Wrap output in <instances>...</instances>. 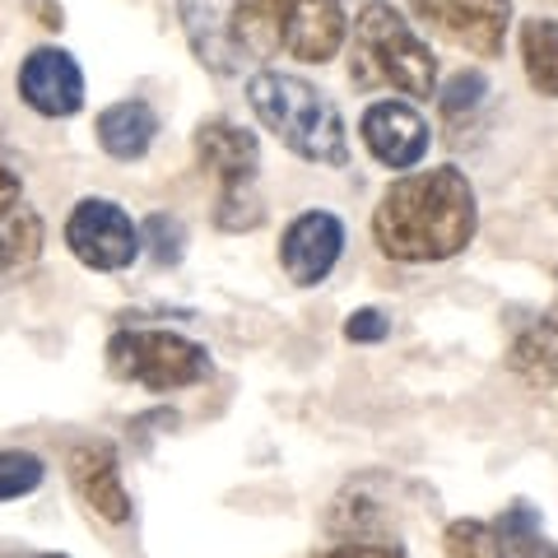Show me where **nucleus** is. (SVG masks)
<instances>
[{
	"label": "nucleus",
	"mask_w": 558,
	"mask_h": 558,
	"mask_svg": "<svg viewBox=\"0 0 558 558\" xmlns=\"http://www.w3.org/2000/svg\"><path fill=\"white\" fill-rule=\"evenodd\" d=\"M0 558H70V554H57V549H5Z\"/></svg>",
	"instance_id": "obj_28"
},
{
	"label": "nucleus",
	"mask_w": 558,
	"mask_h": 558,
	"mask_svg": "<svg viewBox=\"0 0 558 558\" xmlns=\"http://www.w3.org/2000/svg\"><path fill=\"white\" fill-rule=\"evenodd\" d=\"M108 368L121 381H135V387L163 396V391L196 387V381L209 377V349L178 336V330L131 326L108 340Z\"/></svg>",
	"instance_id": "obj_5"
},
{
	"label": "nucleus",
	"mask_w": 558,
	"mask_h": 558,
	"mask_svg": "<svg viewBox=\"0 0 558 558\" xmlns=\"http://www.w3.org/2000/svg\"><path fill=\"white\" fill-rule=\"evenodd\" d=\"M20 98L38 117H75L84 108V70L61 47L28 51L20 65Z\"/></svg>",
	"instance_id": "obj_10"
},
{
	"label": "nucleus",
	"mask_w": 558,
	"mask_h": 558,
	"mask_svg": "<svg viewBox=\"0 0 558 558\" xmlns=\"http://www.w3.org/2000/svg\"><path fill=\"white\" fill-rule=\"evenodd\" d=\"M349 80L359 89H396L410 98H428L438 89V57L396 5L363 0L354 20V47H349Z\"/></svg>",
	"instance_id": "obj_3"
},
{
	"label": "nucleus",
	"mask_w": 558,
	"mask_h": 558,
	"mask_svg": "<svg viewBox=\"0 0 558 558\" xmlns=\"http://www.w3.org/2000/svg\"><path fill=\"white\" fill-rule=\"evenodd\" d=\"M196 159L209 178L219 182L215 201V223L229 233H247L266 219V205L256 196V172H260V145L252 131H242L238 121L215 117L196 126Z\"/></svg>",
	"instance_id": "obj_4"
},
{
	"label": "nucleus",
	"mask_w": 558,
	"mask_h": 558,
	"mask_svg": "<svg viewBox=\"0 0 558 558\" xmlns=\"http://www.w3.org/2000/svg\"><path fill=\"white\" fill-rule=\"evenodd\" d=\"M247 98H252V112L260 117V126L275 131L279 145L293 149L299 159L326 163V168L349 163L344 117L317 84L289 75V70H256L247 80Z\"/></svg>",
	"instance_id": "obj_2"
},
{
	"label": "nucleus",
	"mask_w": 558,
	"mask_h": 558,
	"mask_svg": "<svg viewBox=\"0 0 558 558\" xmlns=\"http://www.w3.org/2000/svg\"><path fill=\"white\" fill-rule=\"evenodd\" d=\"M442 554L447 558H512L508 545L494 521H480V517H457L447 521L442 531Z\"/></svg>",
	"instance_id": "obj_20"
},
{
	"label": "nucleus",
	"mask_w": 558,
	"mask_h": 558,
	"mask_svg": "<svg viewBox=\"0 0 558 558\" xmlns=\"http://www.w3.org/2000/svg\"><path fill=\"white\" fill-rule=\"evenodd\" d=\"M391 336V322L381 317L377 307H359L354 317L344 322V340H354V344H377V340H387Z\"/></svg>",
	"instance_id": "obj_25"
},
{
	"label": "nucleus",
	"mask_w": 558,
	"mask_h": 558,
	"mask_svg": "<svg viewBox=\"0 0 558 558\" xmlns=\"http://www.w3.org/2000/svg\"><path fill=\"white\" fill-rule=\"evenodd\" d=\"M410 5L428 28L475 57H498L508 43L512 0H410Z\"/></svg>",
	"instance_id": "obj_8"
},
{
	"label": "nucleus",
	"mask_w": 558,
	"mask_h": 558,
	"mask_svg": "<svg viewBox=\"0 0 558 558\" xmlns=\"http://www.w3.org/2000/svg\"><path fill=\"white\" fill-rule=\"evenodd\" d=\"M521 65H526L535 94L558 98V20L535 14V20L521 24Z\"/></svg>",
	"instance_id": "obj_18"
},
{
	"label": "nucleus",
	"mask_w": 558,
	"mask_h": 558,
	"mask_svg": "<svg viewBox=\"0 0 558 558\" xmlns=\"http://www.w3.org/2000/svg\"><path fill=\"white\" fill-rule=\"evenodd\" d=\"M229 38L238 51H252V57L284 51V0H233Z\"/></svg>",
	"instance_id": "obj_15"
},
{
	"label": "nucleus",
	"mask_w": 558,
	"mask_h": 558,
	"mask_svg": "<svg viewBox=\"0 0 558 558\" xmlns=\"http://www.w3.org/2000/svg\"><path fill=\"white\" fill-rule=\"evenodd\" d=\"M154 135H159V112H154L145 98H121L98 112V145L121 163L145 159Z\"/></svg>",
	"instance_id": "obj_14"
},
{
	"label": "nucleus",
	"mask_w": 558,
	"mask_h": 558,
	"mask_svg": "<svg viewBox=\"0 0 558 558\" xmlns=\"http://www.w3.org/2000/svg\"><path fill=\"white\" fill-rule=\"evenodd\" d=\"M65 247L89 270H131L140 256V223L108 196H84L65 219Z\"/></svg>",
	"instance_id": "obj_6"
},
{
	"label": "nucleus",
	"mask_w": 558,
	"mask_h": 558,
	"mask_svg": "<svg viewBox=\"0 0 558 558\" xmlns=\"http://www.w3.org/2000/svg\"><path fill=\"white\" fill-rule=\"evenodd\" d=\"M368 480L363 475L354 484H344L336 498H330L326 508V535L336 539V545H387L391 539V502L368 494Z\"/></svg>",
	"instance_id": "obj_13"
},
{
	"label": "nucleus",
	"mask_w": 558,
	"mask_h": 558,
	"mask_svg": "<svg viewBox=\"0 0 558 558\" xmlns=\"http://www.w3.org/2000/svg\"><path fill=\"white\" fill-rule=\"evenodd\" d=\"M182 20H186V33H191V47L201 51V61H205V65H215L219 75H223V70H238V65L229 61V57H238L233 38H229V33H219L215 24H209L215 14H209V10L201 5V0H186V5H182Z\"/></svg>",
	"instance_id": "obj_21"
},
{
	"label": "nucleus",
	"mask_w": 558,
	"mask_h": 558,
	"mask_svg": "<svg viewBox=\"0 0 558 558\" xmlns=\"http://www.w3.org/2000/svg\"><path fill=\"white\" fill-rule=\"evenodd\" d=\"M344 252V223L330 215V209H307L284 229V242H279V266L293 284H322V279L336 270V260Z\"/></svg>",
	"instance_id": "obj_9"
},
{
	"label": "nucleus",
	"mask_w": 558,
	"mask_h": 558,
	"mask_svg": "<svg viewBox=\"0 0 558 558\" xmlns=\"http://www.w3.org/2000/svg\"><path fill=\"white\" fill-rule=\"evenodd\" d=\"M484 89H488V80L480 75V70H461V75L447 84V94H442V112L447 117H461V108L470 112L484 98Z\"/></svg>",
	"instance_id": "obj_24"
},
{
	"label": "nucleus",
	"mask_w": 558,
	"mask_h": 558,
	"mask_svg": "<svg viewBox=\"0 0 558 558\" xmlns=\"http://www.w3.org/2000/svg\"><path fill=\"white\" fill-rule=\"evenodd\" d=\"M307 558H410L405 549L396 545V539H387V545H330V549H317V554H307Z\"/></svg>",
	"instance_id": "obj_26"
},
{
	"label": "nucleus",
	"mask_w": 558,
	"mask_h": 558,
	"mask_svg": "<svg viewBox=\"0 0 558 558\" xmlns=\"http://www.w3.org/2000/svg\"><path fill=\"white\" fill-rule=\"evenodd\" d=\"M149 242V256L159 260V266H178L182 252H186V229L178 215H149L145 229H140V247Z\"/></svg>",
	"instance_id": "obj_23"
},
{
	"label": "nucleus",
	"mask_w": 558,
	"mask_h": 558,
	"mask_svg": "<svg viewBox=\"0 0 558 558\" xmlns=\"http://www.w3.org/2000/svg\"><path fill=\"white\" fill-rule=\"evenodd\" d=\"M43 480H47V461L38 457V451H20V447L0 451V502L38 494Z\"/></svg>",
	"instance_id": "obj_22"
},
{
	"label": "nucleus",
	"mask_w": 558,
	"mask_h": 558,
	"mask_svg": "<svg viewBox=\"0 0 558 558\" xmlns=\"http://www.w3.org/2000/svg\"><path fill=\"white\" fill-rule=\"evenodd\" d=\"M349 38L344 0H284V51L307 65H326Z\"/></svg>",
	"instance_id": "obj_12"
},
{
	"label": "nucleus",
	"mask_w": 558,
	"mask_h": 558,
	"mask_svg": "<svg viewBox=\"0 0 558 558\" xmlns=\"http://www.w3.org/2000/svg\"><path fill=\"white\" fill-rule=\"evenodd\" d=\"M359 135H363V145H368L373 159L387 163V168H418V159L428 154V140H433L428 121L400 98L373 102L359 121Z\"/></svg>",
	"instance_id": "obj_11"
},
{
	"label": "nucleus",
	"mask_w": 558,
	"mask_h": 558,
	"mask_svg": "<svg viewBox=\"0 0 558 558\" xmlns=\"http://www.w3.org/2000/svg\"><path fill=\"white\" fill-rule=\"evenodd\" d=\"M475 229H480L475 186L451 163L391 182L373 215L377 247L391 260H405V266H428V260H447L465 252Z\"/></svg>",
	"instance_id": "obj_1"
},
{
	"label": "nucleus",
	"mask_w": 558,
	"mask_h": 558,
	"mask_svg": "<svg viewBox=\"0 0 558 558\" xmlns=\"http://www.w3.org/2000/svg\"><path fill=\"white\" fill-rule=\"evenodd\" d=\"M65 480L84 508L102 517L108 526H126L135 517V502L126 494V480H121V457L112 442H102V438L75 442L65 451Z\"/></svg>",
	"instance_id": "obj_7"
},
{
	"label": "nucleus",
	"mask_w": 558,
	"mask_h": 558,
	"mask_svg": "<svg viewBox=\"0 0 558 558\" xmlns=\"http://www.w3.org/2000/svg\"><path fill=\"white\" fill-rule=\"evenodd\" d=\"M498 535H502V545H508L512 558H558V545L545 535V526H539V512L531 508V502H512L508 512H502L498 521Z\"/></svg>",
	"instance_id": "obj_19"
},
{
	"label": "nucleus",
	"mask_w": 558,
	"mask_h": 558,
	"mask_svg": "<svg viewBox=\"0 0 558 558\" xmlns=\"http://www.w3.org/2000/svg\"><path fill=\"white\" fill-rule=\"evenodd\" d=\"M512 373L531 387H558V307L531 322L512 344Z\"/></svg>",
	"instance_id": "obj_16"
},
{
	"label": "nucleus",
	"mask_w": 558,
	"mask_h": 558,
	"mask_svg": "<svg viewBox=\"0 0 558 558\" xmlns=\"http://www.w3.org/2000/svg\"><path fill=\"white\" fill-rule=\"evenodd\" d=\"M20 201H24V178H20V168H10L5 159H0V219H5Z\"/></svg>",
	"instance_id": "obj_27"
},
{
	"label": "nucleus",
	"mask_w": 558,
	"mask_h": 558,
	"mask_svg": "<svg viewBox=\"0 0 558 558\" xmlns=\"http://www.w3.org/2000/svg\"><path fill=\"white\" fill-rule=\"evenodd\" d=\"M43 252V219L33 205H14L0 219V284H10L14 275H24Z\"/></svg>",
	"instance_id": "obj_17"
}]
</instances>
